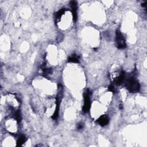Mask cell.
Instances as JSON below:
<instances>
[{
    "label": "cell",
    "instance_id": "1",
    "mask_svg": "<svg viewBox=\"0 0 147 147\" xmlns=\"http://www.w3.org/2000/svg\"><path fill=\"white\" fill-rule=\"evenodd\" d=\"M124 83L126 88L130 92H137L140 89V85L134 76L126 78Z\"/></svg>",
    "mask_w": 147,
    "mask_h": 147
},
{
    "label": "cell",
    "instance_id": "2",
    "mask_svg": "<svg viewBox=\"0 0 147 147\" xmlns=\"http://www.w3.org/2000/svg\"><path fill=\"white\" fill-rule=\"evenodd\" d=\"M62 98H63V87L61 86V84H59L58 92L56 98V108L55 110V112L52 116V118L53 119H56L59 116V106H60L61 100L62 99Z\"/></svg>",
    "mask_w": 147,
    "mask_h": 147
},
{
    "label": "cell",
    "instance_id": "3",
    "mask_svg": "<svg viewBox=\"0 0 147 147\" xmlns=\"http://www.w3.org/2000/svg\"><path fill=\"white\" fill-rule=\"evenodd\" d=\"M115 41L117 47L119 49H124L126 47L125 40L119 30H117L115 32Z\"/></svg>",
    "mask_w": 147,
    "mask_h": 147
},
{
    "label": "cell",
    "instance_id": "4",
    "mask_svg": "<svg viewBox=\"0 0 147 147\" xmlns=\"http://www.w3.org/2000/svg\"><path fill=\"white\" fill-rule=\"evenodd\" d=\"M90 95H91V92L90 91V90L88 89L86 90V91L84 92L83 95L84 105H83L82 110L84 113H87L90 109V106H91Z\"/></svg>",
    "mask_w": 147,
    "mask_h": 147
},
{
    "label": "cell",
    "instance_id": "5",
    "mask_svg": "<svg viewBox=\"0 0 147 147\" xmlns=\"http://www.w3.org/2000/svg\"><path fill=\"white\" fill-rule=\"evenodd\" d=\"M69 3H70L71 8L73 20L74 21H76L77 18H78V15H77V9H78L77 2L75 1H71Z\"/></svg>",
    "mask_w": 147,
    "mask_h": 147
},
{
    "label": "cell",
    "instance_id": "6",
    "mask_svg": "<svg viewBox=\"0 0 147 147\" xmlns=\"http://www.w3.org/2000/svg\"><path fill=\"white\" fill-rule=\"evenodd\" d=\"M99 125L101 126H105L107 125L109 122V118L107 115H103L100 116L96 121Z\"/></svg>",
    "mask_w": 147,
    "mask_h": 147
},
{
    "label": "cell",
    "instance_id": "7",
    "mask_svg": "<svg viewBox=\"0 0 147 147\" xmlns=\"http://www.w3.org/2000/svg\"><path fill=\"white\" fill-rule=\"evenodd\" d=\"M126 78V74L125 73V72L122 71L119 74V75L118 77H117L116 79H115V81H114L115 84L118 85H121L123 84L125 82Z\"/></svg>",
    "mask_w": 147,
    "mask_h": 147
},
{
    "label": "cell",
    "instance_id": "8",
    "mask_svg": "<svg viewBox=\"0 0 147 147\" xmlns=\"http://www.w3.org/2000/svg\"><path fill=\"white\" fill-rule=\"evenodd\" d=\"M68 61L70 63H78L79 62V57L78 55L74 54L72 55L71 56H69L68 59Z\"/></svg>",
    "mask_w": 147,
    "mask_h": 147
},
{
    "label": "cell",
    "instance_id": "9",
    "mask_svg": "<svg viewBox=\"0 0 147 147\" xmlns=\"http://www.w3.org/2000/svg\"><path fill=\"white\" fill-rule=\"evenodd\" d=\"M26 138L24 135H20L17 140V146H21L26 141Z\"/></svg>",
    "mask_w": 147,
    "mask_h": 147
},
{
    "label": "cell",
    "instance_id": "10",
    "mask_svg": "<svg viewBox=\"0 0 147 147\" xmlns=\"http://www.w3.org/2000/svg\"><path fill=\"white\" fill-rule=\"evenodd\" d=\"M13 116L14 117L15 119L17 121V122L18 123L20 122V121H21L22 117H21V114L20 111L19 110H17L16 111H14V113L13 114Z\"/></svg>",
    "mask_w": 147,
    "mask_h": 147
},
{
    "label": "cell",
    "instance_id": "11",
    "mask_svg": "<svg viewBox=\"0 0 147 147\" xmlns=\"http://www.w3.org/2000/svg\"><path fill=\"white\" fill-rule=\"evenodd\" d=\"M65 11V9H61L60 10H59L57 13H56V14H55V19L56 20H59L61 17V16L63 15Z\"/></svg>",
    "mask_w": 147,
    "mask_h": 147
},
{
    "label": "cell",
    "instance_id": "12",
    "mask_svg": "<svg viewBox=\"0 0 147 147\" xmlns=\"http://www.w3.org/2000/svg\"><path fill=\"white\" fill-rule=\"evenodd\" d=\"M108 90L109 91H111L112 92H115V87L113 84H110L108 87Z\"/></svg>",
    "mask_w": 147,
    "mask_h": 147
},
{
    "label": "cell",
    "instance_id": "13",
    "mask_svg": "<svg viewBox=\"0 0 147 147\" xmlns=\"http://www.w3.org/2000/svg\"><path fill=\"white\" fill-rule=\"evenodd\" d=\"M84 127V124L83 123H79L77 125V129L78 130H80V129H82Z\"/></svg>",
    "mask_w": 147,
    "mask_h": 147
}]
</instances>
